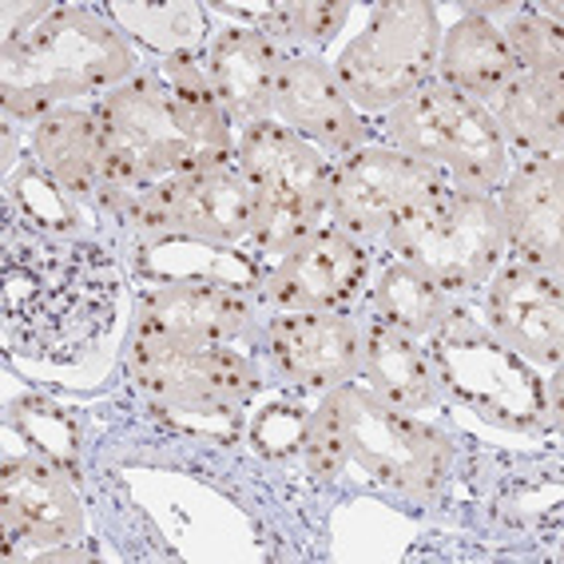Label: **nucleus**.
<instances>
[{
  "label": "nucleus",
  "instance_id": "1",
  "mask_svg": "<svg viewBox=\"0 0 564 564\" xmlns=\"http://www.w3.org/2000/svg\"><path fill=\"white\" fill-rule=\"evenodd\" d=\"M120 274L84 235L4 227L0 251V314L4 343L32 362H84L116 323Z\"/></svg>",
  "mask_w": 564,
  "mask_h": 564
},
{
  "label": "nucleus",
  "instance_id": "2",
  "mask_svg": "<svg viewBox=\"0 0 564 564\" xmlns=\"http://www.w3.org/2000/svg\"><path fill=\"white\" fill-rule=\"evenodd\" d=\"M111 140V152L140 195L172 175L235 163L227 111L203 76L199 56H163L155 72H135L91 104Z\"/></svg>",
  "mask_w": 564,
  "mask_h": 564
},
{
  "label": "nucleus",
  "instance_id": "3",
  "mask_svg": "<svg viewBox=\"0 0 564 564\" xmlns=\"http://www.w3.org/2000/svg\"><path fill=\"white\" fill-rule=\"evenodd\" d=\"M306 457L323 477L358 469L410 501H434L449 481L454 445L442 430L398 410L370 386L343 382L326 393L306 425Z\"/></svg>",
  "mask_w": 564,
  "mask_h": 564
},
{
  "label": "nucleus",
  "instance_id": "4",
  "mask_svg": "<svg viewBox=\"0 0 564 564\" xmlns=\"http://www.w3.org/2000/svg\"><path fill=\"white\" fill-rule=\"evenodd\" d=\"M140 56L108 12L52 4L29 32L4 41L0 100L9 120H44L84 96H108L135 76Z\"/></svg>",
  "mask_w": 564,
  "mask_h": 564
},
{
  "label": "nucleus",
  "instance_id": "5",
  "mask_svg": "<svg viewBox=\"0 0 564 564\" xmlns=\"http://www.w3.org/2000/svg\"><path fill=\"white\" fill-rule=\"evenodd\" d=\"M434 370L449 393H457L485 422L513 434H544L556 422V386L544 382L533 362L489 330L465 306H445L442 323L425 334Z\"/></svg>",
  "mask_w": 564,
  "mask_h": 564
},
{
  "label": "nucleus",
  "instance_id": "6",
  "mask_svg": "<svg viewBox=\"0 0 564 564\" xmlns=\"http://www.w3.org/2000/svg\"><path fill=\"white\" fill-rule=\"evenodd\" d=\"M235 167L251 195V242L259 251L286 254L330 223V160L286 123L262 120L242 128Z\"/></svg>",
  "mask_w": 564,
  "mask_h": 564
},
{
  "label": "nucleus",
  "instance_id": "7",
  "mask_svg": "<svg viewBox=\"0 0 564 564\" xmlns=\"http://www.w3.org/2000/svg\"><path fill=\"white\" fill-rule=\"evenodd\" d=\"M398 262L413 267L442 294L481 291L505 262V223L497 199L445 183L434 199L413 207L382 235Z\"/></svg>",
  "mask_w": 564,
  "mask_h": 564
},
{
  "label": "nucleus",
  "instance_id": "8",
  "mask_svg": "<svg viewBox=\"0 0 564 564\" xmlns=\"http://www.w3.org/2000/svg\"><path fill=\"white\" fill-rule=\"evenodd\" d=\"M386 135L393 148L437 167L454 187L494 195L509 175V143L494 116L449 84H425L413 100L393 108Z\"/></svg>",
  "mask_w": 564,
  "mask_h": 564
},
{
  "label": "nucleus",
  "instance_id": "9",
  "mask_svg": "<svg viewBox=\"0 0 564 564\" xmlns=\"http://www.w3.org/2000/svg\"><path fill=\"white\" fill-rule=\"evenodd\" d=\"M437 48L442 24L434 4H378L370 24L338 52L334 76L358 111H393L434 84Z\"/></svg>",
  "mask_w": 564,
  "mask_h": 564
},
{
  "label": "nucleus",
  "instance_id": "10",
  "mask_svg": "<svg viewBox=\"0 0 564 564\" xmlns=\"http://www.w3.org/2000/svg\"><path fill=\"white\" fill-rule=\"evenodd\" d=\"M128 362L140 390L175 417L235 413L259 386L254 362L239 346L192 343L148 326L131 334Z\"/></svg>",
  "mask_w": 564,
  "mask_h": 564
},
{
  "label": "nucleus",
  "instance_id": "11",
  "mask_svg": "<svg viewBox=\"0 0 564 564\" xmlns=\"http://www.w3.org/2000/svg\"><path fill=\"white\" fill-rule=\"evenodd\" d=\"M445 175L417 155L390 148V143H366L358 152L343 155L330 175V223L343 227L350 239H378L393 223L434 199L445 187Z\"/></svg>",
  "mask_w": 564,
  "mask_h": 564
},
{
  "label": "nucleus",
  "instance_id": "12",
  "mask_svg": "<svg viewBox=\"0 0 564 564\" xmlns=\"http://www.w3.org/2000/svg\"><path fill=\"white\" fill-rule=\"evenodd\" d=\"M120 219L148 235H195V239L242 247L251 242V195L235 163L172 175L148 192L131 195Z\"/></svg>",
  "mask_w": 564,
  "mask_h": 564
},
{
  "label": "nucleus",
  "instance_id": "13",
  "mask_svg": "<svg viewBox=\"0 0 564 564\" xmlns=\"http://www.w3.org/2000/svg\"><path fill=\"white\" fill-rule=\"evenodd\" d=\"M0 524L12 561H80L72 544L84 536V509L56 462L41 454L4 457L0 474Z\"/></svg>",
  "mask_w": 564,
  "mask_h": 564
},
{
  "label": "nucleus",
  "instance_id": "14",
  "mask_svg": "<svg viewBox=\"0 0 564 564\" xmlns=\"http://www.w3.org/2000/svg\"><path fill=\"white\" fill-rule=\"evenodd\" d=\"M370 274V254L343 227H318L299 247L279 254L262 274L259 299L271 311H346Z\"/></svg>",
  "mask_w": 564,
  "mask_h": 564
},
{
  "label": "nucleus",
  "instance_id": "15",
  "mask_svg": "<svg viewBox=\"0 0 564 564\" xmlns=\"http://www.w3.org/2000/svg\"><path fill=\"white\" fill-rule=\"evenodd\" d=\"M32 155L36 167L61 183L72 199L100 203L120 215L123 203L135 195L91 108H56L32 123Z\"/></svg>",
  "mask_w": 564,
  "mask_h": 564
},
{
  "label": "nucleus",
  "instance_id": "16",
  "mask_svg": "<svg viewBox=\"0 0 564 564\" xmlns=\"http://www.w3.org/2000/svg\"><path fill=\"white\" fill-rule=\"evenodd\" d=\"M274 120L311 140L323 155L366 148V116L346 100L334 68L311 52H282L274 72Z\"/></svg>",
  "mask_w": 564,
  "mask_h": 564
},
{
  "label": "nucleus",
  "instance_id": "17",
  "mask_svg": "<svg viewBox=\"0 0 564 564\" xmlns=\"http://www.w3.org/2000/svg\"><path fill=\"white\" fill-rule=\"evenodd\" d=\"M485 323L509 350L536 370H556L564 354V294L561 274L536 271L524 262H501L494 271Z\"/></svg>",
  "mask_w": 564,
  "mask_h": 564
},
{
  "label": "nucleus",
  "instance_id": "18",
  "mask_svg": "<svg viewBox=\"0 0 564 564\" xmlns=\"http://www.w3.org/2000/svg\"><path fill=\"white\" fill-rule=\"evenodd\" d=\"M267 354L286 382L334 390L362 370V326L346 311H274Z\"/></svg>",
  "mask_w": 564,
  "mask_h": 564
},
{
  "label": "nucleus",
  "instance_id": "19",
  "mask_svg": "<svg viewBox=\"0 0 564 564\" xmlns=\"http://www.w3.org/2000/svg\"><path fill=\"white\" fill-rule=\"evenodd\" d=\"M564 175L556 155L521 163L505 175L497 187V212L505 223V247L513 251V262L536 267V271L561 274L564 259Z\"/></svg>",
  "mask_w": 564,
  "mask_h": 564
},
{
  "label": "nucleus",
  "instance_id": "20",
  "mask_svg": "<svg viewBox=\"0 0 564 564\" xmlns=\"http://www.w3.org/2000/svg\"><path fill=\"white\" fill-rule=\"evenodd\" d=\"M282 48L251 24H227L199 52V68L212 84L215 100L227 111L231 128L274 120V72Z\"/></svg>",
  "mask_w": 564,
  "mask_h": 564
},
{
  "label": "nucleus",
  "instance_id": "21",
  "mask_svg": "<svg viewBox=\"0 0 564 564\" xmlns=\"http://www.w3.org/2000/svg\"><path fill=\"white\" fill-rule=\"evenodd\" d=\"M135 326L192 338V343L242 346L254 338L251 294L212 286V282H163L143 294Z\"/></svg>",
  "mask_w": 564,
  "mask_h": 564
},
{
  "label": "nucleus",
  "instance_id": "22",
  "mask_svg": "<svg viewBox=\"0 0 564 564\" xmlns=\"http://www.w3.org/2000/svg\"><path fill=\"white\" fill-rule=\"evenodd\" d=\"M135 267H140L155 286L163 282H212L227 291L259 294L262 267L254 254L227 247V242L195 239V235H148L135 247Z\"/></svg>",
  "mask_w": 564,
  "mask_h": 564
},
{
  "label": "nucleus",
  "instance_id": "23",
  "mask_svg": "<svg viewBox=\"0 0 564 564\" xmlns=\"http://www.w3.org/2000/svg\"><path fill=\"white\" fill-rule=\"evenodd\" d=\"M362 370L370 378V390L405 413L434 410L442 398V378L430 350H422V343L410 334L378 323L373 314L362 326Z\"/></svg>",
  "mask_w": 564,
  "mask_h": 564
},
{
  "label": "nucleus",
  "instance_id": "24",
  "mask_svg": "<svg viewBox=\"0 0 564 564\" xmlns=\"http://www.w3.org/2000/svg\"><path fill=\"white\" fill-rule=\"evenodd\" d=\"M517 72L521 68H517L513 52L489 17L469 12L445 29V41L437 48V84H449V88L485 104L513 80Z\"/></svg>",
  "mask_w": 564,
  "mask_h": 564
},
{
  "label": "nucleus",
  "instance_id": "25",
  "mask_svg": "<svg viewBox=\"0 0 564 564\" xmlns=\"http://www.w3.org/2000/svg\"><path fill=\"white\" fill-rule=\"evenodd\" d=\"M494 116L501 140L529 160L561 152V108H564V80L517 72L497 96L481 104Z\"/></svg>",
  "mask_w": 564,
  "mask_h": 564
},
{
  "label": "nucleus",
  "instance_id": "26",
  "mask_svg": "<svg viewBox=\"0 0 564 564\" xmlns=\"http://www.w3.org/2000/svg\"><path fill=\"white\" fill-rule=\"evenodd\" d=\"M111 21L120 24L123 36H135L160 56H183L195 61L212 32H207V12L192 0H123V4H108L104 9Z\"/></svg>",
  "mask_w": 564,
  "mask_h": 564
},
{
  "label": "nucleus",
  "instance_id": "27",
  "mask_svg": "<svg viewBox=\"0 0 564 564\" xmlns=\"http://www.w3.org/2000/svg\"><path fill=\"white\" fill-rule=\"evenodd\" d=\"M231 17H247L254 32L274 41L282 52H311L318 56L326 41L338 36V29L350 17V4L338 0H279V4H219Z\"/></svg>",
  "mask_w": 564,
  "mask_h": 564
},
{
  "label": "nucleus",
  "instance_id": "28",
  "mask_svg": "<svg viewBox=\"0 0 564 564\" xmlns=\"http://www.w3.org/2000/svg\"><path fill=\"white\" fill-rule=\"evenodd\" d=\"M370 306L378 323L425 343V334L442 323V314L449 303H445V294L425 274H417L405 262H386L378 282H373Z\"/></svg>",
  "mask_w": 564,
  "mask_h": 564
},
{
  "label": "nucleus",
  "instance_id": "29",
  "mask_svg": "<svg viewBox=\"0 0 564 564\" xmlns=\"http://www.w3.org/2000/svg\"><path fill=\"white\" fill-rule=\"evenodd\" d=\"M9 219L24 223L32 231H48V235L84 231V215H80V207H76V199H72L56 180H48L41 167H24V172L9 183Z\"/></svg>",
  "mask_w": 564,
  "mask_h": 564
},
{
  "label": "nucleus",
  "instance_id": "30",
  "mask_svg": "<svg viewBox=\"0 0 564 564\" xmlns=\"http://www.w3.org/2000/svg\"><path fill=\"white\" fill-rule=\"evenodd\" d=\"M513 52V61L521 72L533 76H549V80H564V48H561V29L541 21L533 9L513 12L505 24H497Z\"/></svg>",
  "mask_w": 564,
  "mask_h": 564
},
{
  "label": "nucleus",
  "instance_id": "31",
  "mask_svg": "<svg viewBox=\"0 0 564 564\" xmlns=\"http://www.w3.org/2000/svg\"><path fill=\"white\" fill-rule=\"evenodd\" d=\"M12 425L24 434V442H32V449L48 462H56L68 474L80 462V437H76V425L64 417L56 405L44 402H21L12 405Z\"/></svg>",
  "mask_w": 564,
  "mask_h": 564
}]
</instances>
